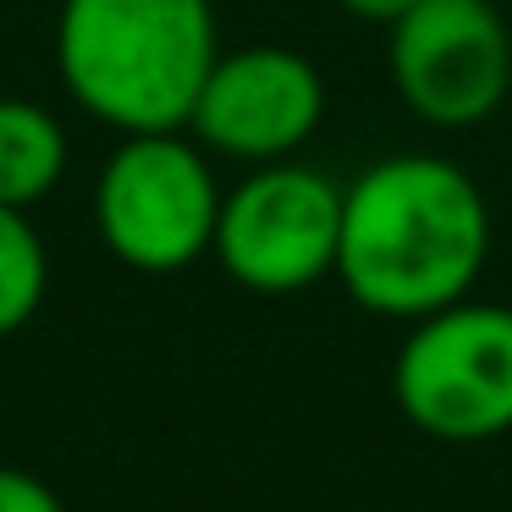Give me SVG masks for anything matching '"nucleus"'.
<instances>
[{
    "instance_id": "nucleus-1",
    "label": "nucleus",
    "mask_w": 512,
    "mask_h": 512,
    "mask_svg": "<svg viewBox=\"0 0 512 512\" xmlns=\"http://www.w3.org/2000/svg\"><path fill=\"white\" fill-rule=\"evenodd\" d=\"M490 259V204L446 155H386L342 188L336 281L364 314L424 320L474 292Z\"/></svg>"
},
{
    "instance_id": "nucleus-2",
    "label": "nucleus",
    "mask_w": 512,
    "mask_h": 512,
    "mask_svg": "<svg viewBox=\"0 0 512 512\" xmlns=\"http://www.w3.org/2000/svg\"><path fill=\"white\" fill-rule=\"evenodd\" d=\"M221 56L210 0H61L56 72L94 116L133 133H188Z\"/></svg>"
},
{
    "instance_id": "nucleus-3",
    "label": "nucleus",
    "mask_w": 512,
    "mask_h": 512,
    "mask_svg": "<svg viewBox=\"0 0 512 512\" xmlns=\"http://www.w3.org/2000/svg\"><path fill=\"white\" fill-rule=\"evenodd\" d=\"M221 182L193 133H133L94 182L100 243L138 276H177L215 248Z\"/></svg>"
},
{
    "instance_id": "nucleus-4",
    "label": "nucleus",
    "mask_w": 512,
    "mask_h": 512,
    "mask_svg": "<svg viewBox=\"0 0 512 512\" xmlns=\"http://www.w3.org/2000/svg\"><path fill=\"white\" fill-rule=\"evenodd\" d=\"M391 397L430 441L479 446L512 435V309L463 298L413 320L391 358Z\"/></svg>"
},
{
    "instance_id": "nucleus-5",
    "label": "nucleus",
    "mask_w": 512,
    "mask_h": 512,
    "mask_svg": "<svg viewBox=\"0 0 512 512\" xmlns=\"http://www.w3.org/2000/svg\"><path fill=\"white\" fill-rule=\"evenodd\" d=\"M336 248H342V182L303 160H270L221 199L210 254L237 287L259 298H292L336 276Z\"/></svg>"
},
{
    "instance_id": "nucleus-6",
    "label": "nucleus",
    "mask_w": 512,
    "mask_h": 512,
    "mask_svg": "<svg viewBox=\"0 0 512 512\" xmlns=\"http://www.w3.org/2000/svg\"><path fill=\"white\" fill-rule=\"evenodd\" d=\"M391 89L419 122L463 133L507 105L512 28L496 0H419L391 28Z\"/></svg>"
},
{
    "instance_id": "nucleus-7",
    "label": "nucleus",
    "mask_w": 512,
    "mask_h": 512,
    "mask_svg": "<svg viewBox=\"0 0 512 512\" xmlns=\"http://www.w3.org/2000/svg\"><path fill=\"white\" fill-rule=\"evenodd\" d=\"M325 122V78L287 45L221 50L188 116V133L210 155L270 166L292 160Z\"/></svg>"
},
{
    "instance_id": "nucleus-8",
    "label": "nucleus",
    "mask_w": 512,
    "mask_h": 512,
    "mask_svg": "<svg viewBox=\"0 0 512 512\" xmlns=\"http://www.w3.org/2000/svg\"><path fill=\"white\" fill-rule=\"evenodd\" d=\"M67 177V133L34 100L0 94V204L34 210Z\"/></svg>"
},
{
    "instance_id": "nucleus-9",
    "label": "nucleus",
    "mask_w": 512,
    "mask_h": 512,
    "mask_svg": "<svg viewBox=\"0 0 512 512\" xmlns=\"http://www.w3.org/2000/svg\"><path fill=\"white\" fill-rule=\"evenodd\" d=\"M50 287V254L45 237L34 232L28 210H6L0 204V336L23 331L39 314Z\"/></svg>"
},
{
    "instance_id": "nucleus-10",
    "label": "nucleus",
    "mask_w": 512,
    "mask_h": 512,
    "mask_svg": "<svg viewBox=\"0 0 512 512\" xmlns=\"http://www.w3.org/2000/svg\"><path fill=\"white\" fill-rule=\"evenodd\" d=\"M0 512H67V507H61V496L39 474H28L17 463H0Z\"/></svg>"
},
{
    "instance_id": "nucleus-11",
    "label": "nucleus",
    "mask_w": 512,
    "mask_h": 512,
    "mask_svg": "<svg viewBox=\"0 0 512 512\" xmlns=\"http://www.w3.org/2000/svg\"><path fill=\"white\" fill-rule=\"evenodd\" d=\"M347 17H358V23H375V28H397L402 17L419 6V0H336Z\"/></svg>"
}]
</instances>
